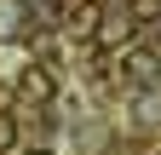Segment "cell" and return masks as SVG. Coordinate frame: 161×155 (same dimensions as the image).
Wrapping results in <instances>:
<instances>
[{
	"label": "cell",
	"instance_id": "cell-1",
	"mask_svg": "<svg viewBox=\"0 0 161 155\" xmlns=\"http://www.w3.org/2000/svg\"><path fill=\"white\" fill-rule=\"evenodd\" d=\"M121 81H127L132 92H155L161 86V57L150 46H127L121 52Z\"/></svg>",
	"mask_w": 161,
	"mask_h": 155
},
{
	"label": "cell",
	"instance_id": "cell-2",
	"mask_svg": "<svg viewBox=\"0 0 161 155\" xmlns=\"http://www.w3.org/2000/svg\"><path fill=\"white\" fill-rule=\"evenodd\" d=\"M132 40H138V17H132V12L98 17V29H92V46H104V52H127Z\"/></svg>",
	"mask_w": 161,
	"mask_h": 155
},
{
	"label": "cell",
	"instance_id": "cell-3",
	"mask_svg": "<svg viewBox=\"0 0 161 155\" xmlns=\"http://www.w3.org/2000/svg\"><path fill=\"white\" fill-rule=\"evenodd\" d=\"M98 17H104V0H69L64 6V29L75 35V40H92Z\"/></svg>",
	"mask_w": 161,
	"mask_h": 155
},
{
	"label": "cell",
	"instance_id": "cell-4",
	"mask_svg": "<svg viewBox=\"0 0 161 155\" xmlns=\"http://www.w3.org/2000/svg\"><path fill=\"white\" fill-rule=\"evenodd\" d=\"M17 92H23V98H35V104H46L52 92H58V81H52V69H46V63H29V69H23V81H17Z\"/></svg>",
	"mask_w": 161,
	"mask_h": 155
},
{
	"label": "cell",
	"instance_id": "cell-5",
	"mask_svg": "<svg viewBox=\"0 0 161 155\" xmlns=\"http://www.w3.org/2000/svg\"><path fill=\"white\" fill-rule=\"evenodd\" d=\"M12 144H17V121H12V115H0V155H6Z\"/></svg>",
	"mask_w": 161,
	"mask_h": 155
},
{
	"label": "cell",
	"instance_id": "cell-6",
	"mask_svg": "<svg viewBox=\"0 0 161 155\" xmlns=\"http://www.w3.org/2000/svg\"><path fill=\"white\" fill-rule=\"evenodd\" d=\"M6 104H12V92H6V86H0V109H6Z\"/></svg>",
	"mask_w": 161,
	"mask_h": 155
},
{
	"label": "cell",
	"instance_id": "cell-7",
	"mask_svg": "<svg viewBox=\"0 0 161 155\" xmlns=\"http://www.w3.org/2000/svg\"><path fill=\"white\" fill-rule=\"evenodd\" d=\"M23 155H52V149H46V144H40V149H23Z\"/></svg>",
	"mask_w": 161,
	"mask_h": 155
}]
</instances>
